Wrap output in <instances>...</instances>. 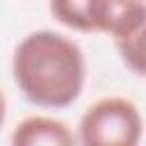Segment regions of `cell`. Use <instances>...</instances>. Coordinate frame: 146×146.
Returning <instances> with one entry per match:
<instances>
[{
	"instance_id": "obj_1",
	"label": "cell",
	"mask_w": 146,
	"mask_h": 146,
	"mask_svg": "<svg viewBox=\"0 0 146 146\" xmlns=\"http://www.w3.org/2000/svg\"><path fill=\"white\" fill-rule=\"evenodd\" d=\"M11 75L27 103L43 110H64L84 89L87 59L71 36L55 30H34L16 43Z\"/></svg>"
},
{
	"instance_id": "obj_2",
	"label": "cell",
	"mask_w": 146,
	"mask_h": 146,
	"mask_svg": "<svg viewBox=\"0 0 146 146\" xmlns=\"http://www.w3.org/2000/svg\"><path fill=\"white\" fill-rule=\"evenodd\" d=\"M144 135L141 110L123 96H105L91 103L78 121V146H139Z\"/></svg>"
},
{
	"instance_id": "obj_3",
	"label": "cell",
	"mask_w": 146,
	"mask_h": 146,
	"mask_svg": "<svg viewBox=\"0 0 146 146\" xmlns=\"http://www.w3.org/2000/svg\"><path fill=\"white\" fill-rule=\"evenodd\" d=\"M52 18L73 32H103L110 34L128 16L146 9L137 0H50Z\"/></svg>"
},
{
	"instance_id": "obj_4",
	"label": "cell",
	"mask_w": 146,
	"mask_h": 146,
	"mask_svg": "<svg viewBox=\"0 0 146 146\" xmlns=\"http://www.w3.org/2000/svg\"><path fill=\"white\" fill-rule=\"evenodd\" d=\"M9 146H78V141L66 121L50 114H30L14 125Z\"/></svg>"
},
{
	"instance_id": "obj_5",
	"label": "cell",
	"mask_w": 146,
	"mask_h": 146,
	"mask_svg": "<svg viewBox=\"0 0 146 146\" xmlns=\"http://www.w3.org/2000/svg\"><path fill=\"white\" fill-rule=\"evenodd\" d=\"M144 34H146V9L135 11L119 27L110 32L123 66L137 78L144 75Z\"/></svg>"
},
{
	"instance_id": "obj_6",
	"label": "cell",
	"mask_w": 146,
	"mask_h": 146,
	"mask_svg": "<svg viewBox=\"0 0 146 146\" xmlns=\"http://www.w3.org/2000/svg\"><path fill=\"white\" fill-rule=\"evenodd\" d=\"M5 119H7V98H5V94H2V89H0V128H2Z\"/></svg>"
},
{
	"instance_id": "obj_7",
	"label": "cell",
	"mask_w": 146,
	"mask_h": 146,
	"mask_svg": "<svg viewBox=\"0 0 146 146\" xmlns=\"http://www.w3.org/2000/svg\"><path fill=\"white\" fill-rule=\"evenodd\" d=\"M137 2H146V0H137Z\"/></svg>"
}]
</instances>
